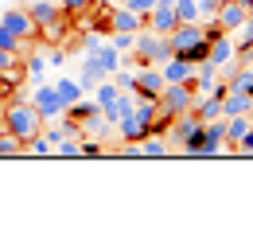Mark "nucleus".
<instances>
[{
	"instance_id": "dca6fc26",
	"label": "nucleus",
	"mask_w": 253,
	"mask_h": 226,
	"mask_svg": "<svg viewBox=\"0 0 253 226\" xmlns=\"http://www.w3.org/2000/svg\"><path fill=\"white\" fill-rule=\"evenodd\" d=\"M238 113H253V94H246V90H226L222 94V117H238Z\"/></svg>"
},
{
	"instance_id": "aec40b11",
	"label": "nucleus",
	"mask_w": 253,
	"mask_h": 226,
	"mask_svg": "<svg viewBox=\"0 0 253 226\" xmlns=\"http://www.w3.org/2000/svg\"><path fill=\"white\" fill-rule=\"evenodd\" d=\"M55 94L63 97L66 105L78 101V97H86V94H82V86H78V78H55Z\"/></svg>"
},
{
	"instance_id": "f3484780",
	"label": "nucleus",
	"mask_w": 253,
	"mask_h": 226,
	"mask_svg": "<svg viewBox=\"0 0 253 226\" xmlns=\"http://www.w3.org/2000/svg\"><path fill=\"white\" fill-rule=\"evenodd\" d=\"M113 133H117V140H121V144H140V140L148 136V129H144V125H140L132 113H125V117L113 125Z\"/></svg>"
},
{
	"instance_id": "f03ea898",
	"label": "nucleus",
	"mask_w": 253,
	"mask_h": 226,
	"mask_svg": "<svg viewBox=\"0 0 253 226\" xmlns=\"http://www.w3.org/2000/svg\"><path fill=\"white\" fill-rule=\"evenodd\" d=\"M28 16H32V24H35V39H39V43H63L66 39L70 16H66L55 0H35L32 8H28Z\"/></svg>"
},
{
	"instance_id": "6ab92c4d",
	"label": "nucleus",
	"mask_w": 253,
	"mask_h": 226,
	"mask_svg": "<svg viewBox=\"0 0 253 226\" xmlns=\"http://www.w3.org/2000/svg\"><path fill=\"white\" fill-rule=\"evenodd\" d=\"M140 156H144V160H160V156H171V148H168L164 136H152V133H148V136L140 140Z\"/></svg>"
},
{
	"instance_id": "cd10ccee",
	"label": "nucleus",
	"mask_w": 253,
	"mask_h": 226,
	"mask_svg": "<svg viewBox=\"0 0 253 226\" xmlns=\"http://www.w3.org/2000/svg\"><path fill=\"white\" fill-rule=\"evenodd\" d=\"M199 4V20H214V12H218L222 0H195Z\"/></svg>"
},
{
	"instance_id": "a878e982",
	"label": "nucleus",
	"mask_w": 253,
	"mask_h": 226,
	"mask_svg": "<svg viewBox=\"0 0 253 226\" xmlns=\"http://www.w3.org/2000/svg\"><path fill=\"white\" fill-rule=\"evenodd\" d=\"M109 43H113L121 55H132V35L128 32H109Z\"/></svg>"
},
{
	"instance_id": "39448f33",
	"label": "nucleus",
	"mask_w": 253,
	"mask_h": 226,
	"mask_svg": "<svg viewBox=\"0 0 253 226\" xmlns=\"http://www.w3.org/2000/svg\"><path fill=\"white\" fill-rule=\"evenodd\" d=\"M199 125H203V121H199V117H195V113H179V117H175V121H171V125H168V133H164V140H168V148H171V152H183V148H187L191 140H195V133H199Z\"/></svg>"
},
{
	"instance_id": "bb28decb",
	"label": "nucleus",
	"mask_w": 253,
	"mask_h": 226,
	"mask_svg": "<svg viewBox=\"0 0 253 226\" xmlns=\"http://www.w3.org/2000/svg\"><path fill=\"white\" fill-rule=\"evenodd\" d=\"M90 4L94 0H59V8H63L66 16H82V12H90Z\"/></svg>"
},
{
	"instance_id": "ddd939ff",
	"label": "nucleus",
	"mask_w": 253,
	"mask_h": 226,
	"mask_svg": "<svg viewBox=\"0 0 253 226\" xmlns=\"http://www.w3.org/2000/svg\"><path fill=\"white\" fill-rule=\"evenodd\" d=\"M160 74H164V82H191V78H195V63L179 59V55H171V59L160 63Z\"/></svg>"
},
{
	"instance_id": "393cba45",
	"label": "nucleus",
	"mask_w": 253,
	"mask_h": 226,
	"mask_svg": "<svg viewBox=\"0 0 253 226\" xmlns=\"http://www.w3.org/2000/svg\"><path fill=\"white\" fill-rule=\"evenodd\" d=\"M43 55H47V66H63L66 63V55H70V47H43Z\"/></svg>"
},
{
	"instance_id": "b1692460",
	"label": "nucleus",
	"mask_w": 253,
	"mask_h": 226,
	"mask_svg": "<svg viewBox=\"0 0 253 226\" xmlns=\"http://www.w3.org/2000/svg\"><path fill=\"white\" fill-rule=\"evenodd\" d=\"M207 55H211V39H199V43H195V47H187L179 59H187V63H203Z\"/></svg>"
},
{
	"instance_id": "2eb2a0df",
	"label": "nucleus",
	"mask_w": 253,
	"mask_h": 226,
	"mask_svg": "<svg viewBox=\"0 0 253 226\" xmlns=\"http://www.w3.org/2000/svg\"><path fill=\"white\" fill-rule=\"evenodd\" d=\"M144 28V16H136L132 8H113L109 12V32H128V35H136Z\"/></svg>"
},
{
	"instance_id": "a211bd4d",
	"label": "nucleus",
	"mask_w": 253,
	"mask_h": 226,
	"mask_svg": "<svg viewBox=\"0 0 253 226\" xmlns=\"http://www.w3.org/2000/svg\"><path fill=\"white\" fill-rule=\"evenodd\" d=\"M191 113H195L199 121H218V117H222V97H214V94H203V97H195Z\"/></svg>"
},
{
	"instance_id": "4be33fe9",
	"label": "nucleus",
	"mask_w": 253,
	"mask_h": 226,
	"mask_svg": "<svg viewBox=\"0 0 253 226\" xmlns=\"http://www.w3.org/2000/svg\"><path fill=\"white\" fill-rule=\"evenodd\" d=\"M28 43H32V39H20L16 32H8V28L0 24V47H4V51H20V55H24V51H28Z\"/></svg>"
},
{
	"instance_id": "0eeeda50",
	"label": "nucleus",
	"mask_w": 253,
	"mask_h": 226,
	"mask_svg": "<svg viewBox=\"0 0 253 226\" xmlns=\"http://www.w3.org/2000/svg\"><path fill=\"white\" fill-rule=\"evenodd\" d=\"M214 20H218V28L226 35H234L246 20H250V8H246V4H238V0H222L218 12H214Z\"/></svg>"
},
{
	"instance_id": "4468645a",
	"label": "nucleus",
	"mask_w": 253,
	"mask_h": 226,
	"mask_svg": "<svg viewBox=\"0 0 253 226\" xmlns=\"http://www.w3.org/2000/svg\"><path fill=\"white\" fill-rule=\"evenodd\" d=\"M78 129H82V140H101V144H109V140H117V136H113V125H109V121H105L101 113H94V117H86V121H82Z\"/></svg>"
},
{
	"instance_id": "7ed1b4c3",
	"label": "nucleus",
	"mask_w": 253,
	"mask_h": 226,
	"mask_svg": "<svg viewBox=\"0 0 253 226\" xmlns=\"http://www.w3.org/2000/svg\"><path fill=\"white\" fill-rule=\"evenodd\" d=\"M226 152V125L218 121H203L199 133H195V140H191L187 148L179 152V156H199V160H211V156H222Z\"/></svg>"
},
{
	"instance_id": "5701e85b",
	"label": "nucleus",
	"mask_w": 253,
	"mask_h": 226,
	"mask_svg": "<svg viewBox=\"0 0 253 226\" xmlns=\"http://www.w3.org/2000/svg\"><path fill=\"white\" fill-rule=\"evenodd\" d=\"M0 156H24V144L4 129V125H0Z\"/></svg>"
},
{
	"instance_id": "9b49d317",
	"label": "nucleus",
	"mask_w": 253,
	"mask_h": 226,
	"mask_svg": "<svg viewBox=\"0 0 253 226\" xmlns=\"http://www.w3.org/2000/svg\"><path fill=\"white\" fill-rule=\"evenodd\" d=\"M222 125H226V152H234L238 144H242V136L253 129V113H238V117H222Z\"/></svg>"
},
{
	"instance_id": "412c9836",
	"label": "nucleus",
	"mask_w": 253,
	"mask_h": 226,
	"mask_svg": "<svg viewBox=\"0 0 253 226\" xmlns=\"http://www.w3.org/2000/svg\"><path fill=\"white\" fill-rule=\"evenodd\" d=\"M171 8H175V20L179 24H195L199 20V4L195 0H171Z\"/></svg>"
},
{
	"instance_id": "9d476101",
	"label": "nucleus",
	"mask_w": 253,
	"mask_h": 226,
	"mask_svg": "<svg viewBox=\"0 0 253 226\" xmlns=\"http://www.w3.org/2000/svg\"><path fill=\"white\" fill-rule=\"evenodd\" d=\"M0 24H4L8 32H16L20 39H35V24H32V16H28V8H8V12L0 16Z\"/></svg>"
},
{
	"instance_id": "c85d7f7f",
	"label": "nucleus",
	"mask_w": 253,
	"mask_h": 226,
	"mask_svg": "<svg viewBox=\"0 0 253 226\" xmlns=\"http://www.w3.org/2000/svg\"><path fill=\"white\" fill-rule=\"evenodd\" d=\"M125 8H132V12H136V16H148V12H152V8H156V0H128Z\"/></svg>"
},
{
	"instance_id": "f8f14e48",
	"label": "nucleus",
	"mask_w": 253,
	"mask_h": 226,
	"mask_svg": "<svg viewBox=\"0 0 253 226\" xmlns=\"http://www.w3.org/2000/svg\"><path fill=\"white\" fill-rule=\"evenodd\" d=\"M207 59L218 66V70H222V66H234V63H238V51H234V35L222 32L218 39H211V55H207Z\"/></svg>"
},
{
	"instance_id": "f257e3e1",
	"label": "nucleus",
	"mask_w": 253,
	"mask_h": 226,
	"mask_svg": "<svg viewBox=\"0 0 253 226\" xmlns=\"http://www.w3.org/2000/svg\"><path fill=\"white\" fill-rule=\"evenodd\" d=\"M0 125L28 148V140H32L35 133H43V117H39V109L32 105V97L24 101V97L12 94V97H8V105L0 109Z\"/></svg>"
},
{
	"instance_id": "20e7f679",
	"label": "nucleus",
	"mask_w": 253,
	"mask_h": 226,
	"mask_svg": "<svg viewBox=\"0 0 253 226\" xmlns=\"http://www.w3.org/2000/svg\"><path fill=\"white\" fill-rule=\"evenodd\" d=\"M164 59H171L168 35H156V32H148V28H140V32L132 35V63L136 66H160Z\"/></svg>"
},
{
	"instance_id": "6e6552de",
	"label": "nucleus",
	"mask_w": 253,
	"mask_h": 226,
	"mask_svg": "<svg viewBox=\"0 0 253 226\" xmlns=\"http://www.w3.org/2000/svg\"><path fill=\"white\" fill-rule=\"evenodd\" d=\"M168 82H164V74H160V66H136L132 70V94H148V97H160Z\"/></svg>"
},
{
	"instance_id": "423d86ee",
	"label": "nucleus",
	"mask_w": 253,
	"mask_h": 226,
	"mask_svg": "<svg viewBox=\"0 0 253 226\" xmlns=\"http://www.w3.org/2000/svg\"><path fill=\"white\" fill-rule=\"evenodd\" d=\"M32 105L39 109L43 125H47V121H59V117L66 113V101L55 94V86H43V82H39V86L32 90Z\"/></svg>"
},
{
	"instance_id": "c756f323",
	"label": "nucleus",
	"mask_w": 253,
	"mask_h": 226,
	"mask_svg": "<svg viewBox=\"0 0 253 226\" xmlns=\"http://www.w3.org/2000/svg\"><path fill=\"white\" fill-rule=\"evenodd\" d=\"M250 16H253V0H250Z\"/></svg>"
},
{
	"instance_id": "1a4fd4ad",
	"label": "nucleus",
	"mask_w": 253,
	"mask_h": 226,
	"mask_svg": "<svg viewBox=\"0 0 253 226\" xmlns=\"http://www.w3.org/2000/svg\"><path fill=\"white\" fill-rule=\"evenodd\" d=\"M175 24H179V20H175V8H171V4H160V0H156V8L144 16V28L156 32V35H168Z\"/></svg>"
}]
</instances>
